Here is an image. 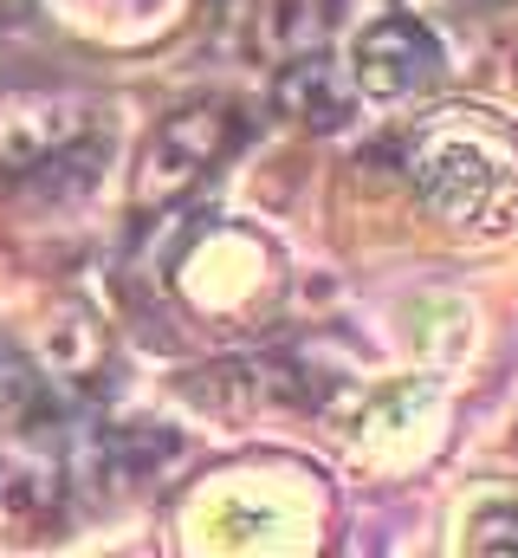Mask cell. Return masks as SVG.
Segmentation results:
<instances>
[{"label": "cell", "mask_w": 518, "mask_h": 558, "mask_svg": "<svg viewBox=\"0 0 518 558\" xmlns=\"http://www.w3.org/2000/svg\"><path fill=\"white\" fill-rule=\"evenodd\" d=\"M324 0H259L254 7V52L266 65H285L298 52H318L324 46Z\"/></svg>", "instance_id": "5b68a950"}, {"label": "cell", "mask_w": 518, "mask_h": 558, "mask_svg": "<svg viewBox=\"0 0 518 558\" xmlns=\"http://www.w3.org/2000/svg\"><path fill=\"white\" fill-rule=\"evenodd\" d=\"M467 553L518 558V500H486L467 513Z\"/></svg>", "instance_id": "52a82bcc"}, {"label": "cell", "mask_w": 518, "mask_h": 558, "mask_svg": "<svg viewBox=\"0 0 518 558\" xmlns=\"http://www.w3.org/2000/svg\"><path fill=\"white\" fill-rule=\"evenodd\" d=\"M272 98H279V111H285V118H298L305 131H344V124L357 118L363 85H357V72H350V65H337V59L318 46V52H298V59H285V65H279Z\"/></svg>", "instance_id": "277c9868"}, {"label": "cell", "mask_w": 518, "mask_h": 558, "mask_svg": "<svg viewBox=\"0 0 518 558\" xmlns=\"http://www.w3.org/2000/svg\"><path fill=\"white\" fill-rule=\"evenodd\" d=\"M26 26H33V0H0V39H13Z\"/></svg>", "instance_id": "ba28073f"}, {"label": "cell", "mask_w": 518, "mask_h": 558, "mask_svg": "<svg viewBox=\"0 0 518 558\" xmlns=\"http://www.w3.org/2000/svg\"><path fill=\"white\" fill-rule=\"evenodd\" d=\"M350 72H357L363 98H415L421 85L441 78V39L408 13L370 20L350 46Z\"/></svg>", "instance_id": "3957f363"}, {"label": "cell", "mask_w": 518, "mask_h": 558, "mask_svg": "<svg viewBox=\"0 0 518 558\" xmlns=\"http://www.w3.org/2000/svg\"><path fill=\"white\" fill-rule=\"evenodd\" d=\"M408 175L434 215L454 228H513L518 221V143L486 118H441L408 149Z\"/></svg>", "instance_id": "6da1fadb"}, {"label": "cell", "mask_w": 518, "mask_h": 558, "mask_svg": "<svg viewBox=\"0 0 518 558\" xmlns=\"http://www.w3.org/2000/svg\"><path fill=\"white\" fill-rule=\"evenodd\" d=\"M46 416H52L46 377H39L20 351H0V428L33 435V428H46Z\"/></svg>", "instance_id": "8992f818"}, {"label": "cell", "mask_w": 518, "mask_h": 558, "mask_svg": "<svg viewBox=\"0 0 518 558\" xmlns=\"http://www.w3.org/2000/svg\"><path fill=\"white\" fill-rule=\"evenodd\" d=\"M240 143H247V118L227 111V105L175 111V118L149 137L143 162H136V208H169V202H182V195L201 189L208 169H221Z\"/></svg>", "instance_id": "7a4b0ae2"}]
</instances>
